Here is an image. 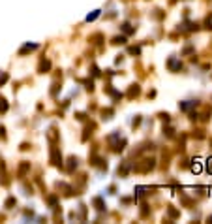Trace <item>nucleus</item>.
Instances as JSON below:
<instances>
[{
  "mask_svg": "<svg viewBox=\"0 0 212 224\" xmlns=\"http://www.w3.org/2000/svg\"><path fill=\"white\" fill-rule=\"evenodd\" d=\"M201 164H203L201 158H195L193 164H192V171H193V173H199V171H201Z\"/></svg>",
  "mask_w": 212,
  "mask_h": 224,
  "instance_id": "1",
  "label": "nucleus"
},
{
  "mask_svg": "<svg viewBox=\"0 0 212 224\" xmlns=\"http://www.w3.org/2000/svg\"><path fill=\"white\" fill-rule=\"evenodd\" d=\"M207 171H208V173H212V158H208V160H207Z\"/></svg>",
  "mask_w": 212,
  "mask_h": 224,
  "instance_id": "2",
  "label": "nucleus"
}]
</instances>
